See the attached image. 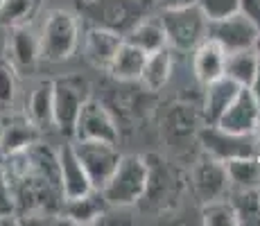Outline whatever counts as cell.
<instances>
[{
    "label": "cell",
    "instance_id": "obj_22",
    "mask_svg": "<svg viewBox=\"0 0 260 226\" xmlns=\"http://www.w3.org/2000/svg\"><path fill=\"white\" fill-rule=\"evenodd\" d=\"M229 202L238 226H260V188H231Z\"/></svg>",
    "mask_w": 260,
    "mask_h": 226
},
{
    "label": "cell",
    "instance_id": "obj_16",
    "mask_svg": "<svg viewBox=\"0 0 260 226\" xmlns=\"http://www.w3.org/2000/svg\"><path fill=\"white\" fill-rule=\"evenodd\" d=\"M238 90L240 84L229 79L226 75L206 84V95H204V120H206V124H217V120L222 118V113L233 102Z\"/></svg>",
    "mask_w": 260,
    "mask_h": 226
},
{
    "label": "cell",
    "instance_id": "obj_9",
    "mask_svg": "<svg viewBox=\"0 0 260 226\" xmlns=\"http://www.w3.org/2000/svg\"><path fill=\"white\" fill-rule=\"evenodd\" d=\"M258 27L242 14L219 18V21H208L206 25V39H211L224 50V52H236V50H247L256 41Z\"/></svg>",
    "mask_w": 260,
    "mask_h": 226
},
{
    "label": "cell",
    "instance_id": "obj_15",
    "mask_svg": "<svg viewBox=\"0 0 260 226\" xmlns=\"http://www.w3.org/2000/svg\"><path fill=\"white\" fill-rule=\"evenodd\" d=\"M9 29H12V37L7 41V50L14 68H32L41 59L39 34L29 25H18V27H9Z\"/></svg>",
    "mask_w": 260,
    "mask_h": 226
},
{
    "label": "cell",
    "instance_id": "obj_13",
    "mask_svg": "<svg viewBox=\"0 0 260 226\" xmlns=\"http://www.w3.org/2000/svg\"><path fill=\"white\" fill-rule=\"evenodd\" d=\"M120 43H122V37L109 32V29L91 27V25H88L86 34H84V57H86L95 68L107 70L111 59L116 57Z\"/></svg>",
    "mask_w": 260,
    "mask_h": 226
},
{
    "label": "cell",
    "instance_id": "obj_32",
    "mask_svg": "<svg viewBox=\"0 0 260 226\" xmlns=\"http://www.w3.org/2000/svg\"><path fill=\"white\" fill-rule=\"evenodd\" d=\"M156 3V9H174V7H186V5H194L197 0H154Z\"/></svg>",
    "mask_w": 260,
    "mask_h": 226
},
{
    "label": "cell",
    "instance_id": "obj_36",
    "mask_svg": "<svg viewBox=\"0 0 260 226\" xmlns=\"http://www.w3.org/2000/svg\"><path fill=\"white\" fill-rule=\"evenodd\" d=\"M0 3H3V0H0Z\"/></svg>",
    "mask_w": 260,
    "mask_h": 226
},
{
    "label": "cell",
    "instance_id": "obj_34",
    "mask_svg": "<svg viewBox=\"0 0 260 226\" xmlns=\"http://www.w3.org/2000/svg\"><path fill=\"white\" fill-rule=\"evenodd\" d=\"M253 52H256V57H258V61H260V29H258V34H256V41H253Z\"/></svg>",
    "mask_w": 260,
    "mask_h": 226
},
{
    "label": "cell",
    "instance_id": "obj_7",
    "mask_svg": "<svg viewBox=\"0 0 260 226\" xmlns=\"http://www.w3.org/2000/svg\"><path fill=\"white\" fill-rule=\"evenodd\" d=\"M199 143L208 152V156H213L217 160H229V158H238V156L260 158L253 129L247 134H233V132L219 129L217 124H206L199 132Z\"/></svg>",
    "mask_w": 260,
    "mask_h": 226
},
{
    "label": "cell",
    "instance_id": "obj_5",
    "mask_svg": "<svg viewBox=\"0 0 260 226\" xmlns=\"http://www.w3.org/2000/svg\"><path fill=\"white\" fill-rule=\"evenodd\" d=\"M88 98H91V84L82 75H66L52 79V118L54 127L63 136L73 138L75 120Z\"/></svg>",
    "mask_w": 260,
    "mask_h": 226
},
{
    "label": "cell",
    "instance_id": "obj_2",
    "mask_svg": "<svg viewBox=\"0 0 260 226\" xmlns=\"http://www.w3.org/2000/svg\"><path fill=\"white\" fill-rule=\"evenodd\" d=\"M82 43L79 16L71 9H52L39 32V52L50 63L68 61Z\"/></svg>",
    "mask_w": 260,
    "mask_h": 226
},
{
    "label": "cell",
    "instance_id": "obj_12",
    "mask_svg": "<svg viewBox=\"0 0 260 226\" xmlns=\"http://www.w3.org/2000/svg\"><path fill=\"white\" fill-rule=\"evenodd\" d=\"M260 122V107L253 100L251 90L247 86H240L238 95L233 98V102L229 104V109L222 113V118L217 120V127L224 132L233 134H247Z\"/></svg>",
    "mask_w": 260,
    "mask_h": 226
},
{
    "label": "cell",
    "instance_id": "obj_17",
    "mask_svg": "<svg viewBox=\"0 0 260 226\" xmlns=\"http://www.w3.org/2000/svg\"><path fill=\"white\" fill-rule=\"evenodd\" d=\"M145 61H147V52H143L141 48H136V45L127 43L122 39L116 57L109 63L107 73L111 75V77L120 79V82H134V79L141 77Z\"/></svg>",
    "mask_w": 260,
    "mask_h": 226
},
{
    "label": "cell",
    "instance_id": "obj_4",
    "mask_svg": "<svg viewBox=\"0 0 260 226\" xmlns=\"http://www.w3.org/2000/svg\"><path fill=\"white\" fill-rule=\"evenodd\" d=\"M158 21L163 25L168 45L179 52H190L206 39V25L208 18L202 14V9L194 5L174 9H161Z\"/></svg>",
    "mask_w": 260,
    "mask_h": 226
},
{
    "label": "cell",
    "instance_id": "obj_14",
    "mask_svg": "<svg viewBox=\"0 0 260 226\" xmlns=\"http://www.w3.org/2000/svg\"><path fill=\"white\" fill-rule=\"evenodd\" d=\"M224 61H226V52L219 48L211 39H204L197 48L192 50V70L194 77L206 86L208 82H215L224 75Z\"/></svg>",
    "mask_w": 260,
    "mask_h": 226
},
{
    "label": "cell",
    "instance_id": "obj_29",
    "mask_svg": "<svg viewBox=\"0 0 260 226\" xmlns=\"http://www.w3.org/2000/svg\"><path fill=\"white\" fill-rule=\"evenodd\" d=\"M197 7L208 21H219L238 14V0H197Z\"/></svg>",
    "mask_w": 260,
    "mask_h": 226
},
{
    "label": "cell",
    "instance_id": "obj_1",
    "mask_svg": "<svg viewBox=\"0 0 260 226\" xmlns=\"http://www.w3.org/2000/svg\"><path fill=\"white\" fill-rule=\"evenodd\" d=\"M158 9L154 0H77V16L91 27H102L124 37Z\"/></svg>",
    "mask_w": 260,
    "mask_h": 226
},
{
    "label": "cell",
    "instance_id": "obj_25",
    "mask_svg": "<svg viewBox=\"0 0 260 226\" xmlns=\"http://www.w3.org/2000/svg\"><path fill=\"white\" fill-rule=\"evenodd\" d=\"M260 66L256 52L253 48L247 50H236V52H229L226 54V61H224V75L229 79H233L240 86H249L256 75V70Z\"/></svg>",
    "mask_w": 260,
    "mask_h": 226
},
{
    "label": "cell",
    "instance_id": "obj_8",
    "mask_svg": "<svg viewBox=\"0 0 260 226\" xmlns=\"http://www.w3.org/2000/svg\"><path fill=\"white\" fill-rule=\"evenodd\" d=\"M75 140H107V143L118 145L120 132L113 115L100 100L88 98L84 107L79 109V115L75 120L73 129Z\"/></svg>",
    "mask_w": 260,
    "mask_h": 226
},
{
    "label": "cell",
    "instance_id": "obj_35",
    "mask_svg": "<svg viewBox=\"0 0 260 226\" xmlns=\"http://www.w3.org/2000/svg\"><path fill=\"white\" fill-rule=\"evenodd\" d=\"M0 134H3V122H0Z\"/></svg>",
    "mask_w": 260,
    "mask_h": 226
},
{
    "label": "cell",
    "instance_id": "obj_31",
    "mask_svg": "<svg viewBox=\"0 0 260 226\" xmlns=\"http://www.w3.org/2000/svg\"><path fill=\"white\" fill-rule=\"evenodd\" d=\"M238 12L260 29V0H238Z\"/></svg>",
    "mask_w": 260,
    "mask_h": 226
},
{
    "label": "cell",
    "instance_id": "obj_28",
    "mask_svg": "<svg viewBox=\"0 0 260 226\" xmlns=\"http://www.w3.org/2000/svg\"><path fill=\"white\" fill-rule=\"evenodd\" d=\"M9 59H0V107H9L16 98V73Z\"/></svg>",
    "mask_w": 260,
    "mask_h": 226
},
{
    "label": "cell",
    "instance_id": "obj_23",
    "mask_svg": "<svg viewBox=\"0 0 260 226\" xmlns=\"http://www.w3.org/2000/svg\"><path fill=\"white\" fill-rule=\"evenodd\" d=\"M122 39L127 43L141 48L143 52H147V54L156 52V50H161V48H166L168 45L166 32H163V25H161V21H158L156 14L149 16V18H145V21H141L136 27L132 29V32L124 34Z\"/></svg>",
    "mask_w": 260,
    "mask_h": 226
},
{
    "label": "cell",
    "instance_id": "obj_18",
    "mask_svg": "<svg viewBox=\"0 0 260 226\" xmlns=\"http://www.w3.org/2000/svg\"><path fill=\"white\" fill-rule=\"evenodd\" d=\"M109 204L104 202L100 190H91L88 195L77 199H66L63 202V213L73 224H95L104 215Z\"/></svg>",
    "mask_w": 260,
    "mask_h": 226
},
{
    "label": "cell",
    "instance_id": "obj_6",
    "mask_svg": "<svg viewBox=\"0 0 260 226\" xmlns=\"http://www.w3.org/2000/svg\"><path fill=\"white\" fill-rule=\"evenodd\" d=\"M73 149L95 190H102V185L109 181L122 156L118 152V145L107 143V140H75Z\"/></svg>",
    "mask_w": 260,
    "mask_h": 226
},
{
    "label": "cell",
    "instance_id": "obj_26",
    "mask_svg": "<svg viewBox=\"0 0 260 226\" xmlns=\"http://www.w3.org/2000/svg\"><path fill=\"white\" fill-rule=\"evenodd\" d=\"M43 0H3L0 3V25L3 27H18V25H29L37 16Z\"/></svg>",
    "mask_w": 260,
    "mask_h": 226
},
{
    "label": "cell",
    "instance_id": "obj_19",
    "mask_svg": "<svg viewBox=\"0 0 260 226\" xmlns=\"http://www.w3.org/2000/svg\"><path fill=\"white\" fill-rule=\"evenodd\" d=\"M172 68H174L172 48L166 45V48L147 54V61H145L143 73L138 79H141L147 90H161L170 82V77H172Z\"/></svg>",
    "mask_w": 260,
    "mask_h": 226
},
{
    "label": "cell",
    "instance_id": "obj_20",
    "mask_svg": "<svg viewBox=\"0 0 260 226\" xmlns=\"http://www.w3.org/2000/svg\"><path fill=\"white\" fill-rule=\"evenodd\" d=\"M25 118L39 129H50L54 127V118H52V79L39 82L34 90L29 93L27 100V115Z\"/></svg>",
    "mask_w": 260,
    "mask_h": 226
},
{
    "label": "cell",
    "instance_id": "obj_11",
    "mask_svg": "<svg viewBox=\"0 0 260 226\" xmlns=\"http://www.w3.org/2000/svg\"><path fill=\"white\" fill-rule=\"evenodd\" d=\"M57 160H59V185H61V197L66 199H77L88 195L91 190H95L91 185L86 170L82 168L77 154H75L73 145H63L57 152Z\"/></svg>",
    "mask_w": 260,
    "mask_h": 226
},
{
    "label": "cell",
    "instance_id": "obj_27",
    "mask_svg": "<svg viewBox=\"0 0 260 226\" xmlns=\"http://www.w3.org/2000/svg\"><path fill=\"white\" fill-rule=\"evenodd\" d=\"M202 222L208 226H238L236 224V213L231 208V202L224 199H213L206 202L202 208Z\"/></svg>",
    "mask_w": 260,
    "mask_h": 226
},
{
    "label": "cell",
    "instance_id": "obj_24",
    "mask_svg": "<svg viewBox=\"0 0 260 226\" xmlns=\"http://www.w3.org/2000/svg\"><path fill=\"white\" fill-rule=\"evenodd\" d=\"M226 177L231 188H260V158L258 156H238L224 160Z\"/></svg>",
    "mask_w": 260,
    "mask_h": 226
},
{
    "label": "cell",
    "instance_id": "obj_10",
    "mask_svg": "<svg viewBox=\"0 0 260 226\" xmlns=\"http://www.w3.org/2000/svg\"><path fill=\"white\" fill-rule=\"evenodd\" d=\"M192 185L197 197L204 204L213 202V199H224L231 192V183L226 177V168L224 160H217L213 156L199 160L192 170Z\"/></svg>",
    "mask_w": 260,
    "mask_h": 226
},
{
    "label": "cell",
    "instance_id": "obj_21",
    "mask_svg": "<svg viewBox=\"0 0 260 226\" xmlns=\"http://www.w3.org/2000/svg\"><path fill=\"white\" fill-rule=\"evenodd\" d=\"M39 129L29 122L27 118L9 120L3 122V134H0V154H14L27 149L32 143H37Z\"/></svg>",
    "mask_w": 260,
    "mask_h": 226
},
{
    "label": "cell",
    "instance_id": "obj_30",
    "mask_svg": "<svg viewBox=\"0 0 260 226\" xmlns=\"http://www.w3.org/2000/svg\"><path fill=\"white\" fill-rule=\"evenodd\" d=\"M16 215V202H14L12 183H9L7 170H5V158L0 154V219H9Z\"/></svg>",
    "mask_w": 260,
    "mask_h": 226
},
{
    "label": "cell",
    "instance_id": "obj_3",
    "mask_svg": "<svg viewBox=\"0 0 260 226\" xmlns=\"http://www.w3.org/2000/svg\"><path fill=\"white\" fill-rule=\"evenodd\" d=\"M147 179H149L147 158L136 156V154H127V156H120L113 174L102 185L100 192H102L104 202L109 204V208H124V206H132L145 197Z\"/></svg>",
    "mask_w": 260,
    "mask_h": 226
},
{
    "label": "cell",
    "instance_id": "obj_33",
    "mask_svg": "<svg viewBox=\"0 0 260 226\" xmlns=\"http://www.w3.org/2000/svg\"><path fill=\"white\" fill-rule=\"evenodd\" d=\"M249 90H251V95H253V100L258 102V107H260V66L256 70V75H253V79H251V84L247 86Z\"/></svg>",
    "mask_w": 260,
    "mask_h": 226
}]
</instances>
